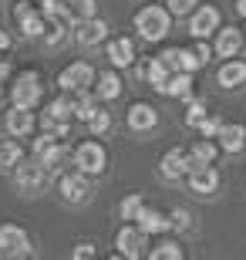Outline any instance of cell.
Wrapping results in <instances>:
<instances>
[{
	"label": "cell",
	"instance_id": "ac0fdd59",
	"mask_svg": "<svg viewBox=\"0 0 246 260\" xmlns=\"http://www.w3.org/2000/svg\"><path fill=\"white\" fill-rule=\"evenodd\" d=\"M216 139H219V149H223V152L236 155V152H243V149H246V128L243 125H233V122L219 125Z\"/></svg>",
	"mask_w": 246,
	"mask_h": 260
},
{
	"label": "cell",
	"instance_id": "8992f818",
	"mask_svg": "<svg viewBox=\"0 0 246 260\" xmlns=\"http://www.w3.org/2000/svg\"><path fill=\"white\" fill-rule=\"evenodd\" d=\"M98 81L95 68L88 64V61H75V64H67L61 75H57V85L64 88V91H85Z\"/></svg>",
	"mask_w": 246,
	"mask_h": 260
},
{
	"label": "cell",
	"instance_id": "6da1fadb",
	"mask_svg": "<svg viewBox=\"0 0 246 260\" xmlns=\"http://www.w3.org/2000/svg\"><path fill=\"white\" fill-rule=\"evenodd\" d=\"M51 166H44L41 159H30V162H17L14 166V183L24 196H41L51 186Z\"/></svg>",
	"mask_w": 246,
	"mask_h": 260
},
{
	"label": "cell",
	"instance_id": "f546056e",
	"mask_svg": "<svg viewBox=\"0 0 246 260\" xmlns=\"http://www.w3.org/2000/svg\"><path fill=\"white\" fill-rule=\"evenodd\" d=\"M20 162V145L14 139H4L0 142V169H14Z\"/></svg>",
	"mask_w": 246,
	"mask_h": 260
},
{
	"label": "cell",
	"instance_id": "4dcf8cb0",
	"mask_svg": "<svg viewBox=\"0 0 246 260\" xmlns=\"http://www.w3.org/2000/svg\"><path fill=\"white\" fill-rule=\"evenodd\" d=\"M206 115H209V112H206V102H202V98H189V105H186V125L199 128V122H202Z\"/></svg>",
	"mask_w": 246,
	"mask_h": 260
},
{
	"label": "cell",
	"instance_id": "3957f363",
	"mask_svg": "<svg viewBox=\"0 0 246 260\" xmlns=\"http://www.w3.org/2000/svg\"><path fill=\"white\" fill-rule=\"evenodd\" d=\"M135 30H138L145 41L169 38V30H172V10L169 7H159V4L142 7L138 14H135Z\"/></svg>",
	"mask_w": 246,
	"mask_h": 260
},
{
	"label": "cell",
	"instance_id": "d590c367",
	"mask_svg": "<svg viewBox=\"0 0 246 260\" xmlns=\"http://www.w3.org/2000/svg\"><path fill=\"white\" fill-rule=\"evenodd\" d=\"M219 125H223V122H219L216 115H206V118H202V122H199V132H202V135H213V139H216Z\"/></svg>",
	"mask_w": 246,
	"mask_h": 260
},
{
	"label": "cell",
	"instance_id": "60d3db41",
	"mask_svg": "<svg viewBox=\"0 0 246 260\" xmlns=\"http://www.w3.org/2000/svg\"><path fill=\"white\" fill-rule=\"evenodd\" d=\"M7 48H10V38L4 34V30H0V51H7Z\"/></svg>",
	"mask_w": 246,
	"mask_h": 260
},
{
	"label": "cell",
	"instance_id": "1f68e13d",
	"mask_svg": "<svg viewBox=\"0 0 246 260\" xmlns=\"http://www.w3.org/2000/svg\"><path fill=\"white\" fill-rule=\"evenodd\" d=\"M145 203H142V193H128L122 200V206H118V213H122V220H132L135 223V216H138V210H142Z\"/></svg>",
	"mask_w": 246,
	"mask_h": 260
},
{
	"label": "cell",
	"instance_id": "d6a6232c",
	"mask_svg": "<svg viewBox=\"0 0 246 260\" xmlns=\"http://www.w3.org/2000/svg\"><path fill=\"white\" fill-rule=\"evenodd\" d=\"M88 128H91V135H104L108 128H112V115H108L104 108H98L95 115L88 118Z\"/></svg>",
	"mask_w": 246,
	"mask_h": 260
},
{
	"label": "cell",
	"instance_id": "83f0119b",
	"mask_svg": "<svg viewBox=\"0 0 246 260\" xmlns=\"http://www.w3.org/2000/svg\"><path fill=\"white\" fill-rule=\"evenodd\" d=\"M95 88H98V98H118L122 95V78L115 75V71H101Z\"/></svg>",
	"mask_w": 246,
	"mask_h": 260
},
{
	"label": "cell",
	"instance_id": "4316f807",
	"mask_svg": "<svg viewBox=\"0 0 246 260\" xmlns=\"http://www.w3.org/2000/svg\"><path fill=\"white\" fill-rule=\"evenodd\" d=\"M75 95H78V98H71V102H75V118H78V122H88V118L98 112L95 95H91L88 88H85V91H75Z\"/></svg>",
	"mask_w": 246,
	"mask_h": 260
},
{
	"label": "cell",
	"instance_id": "ba28073f",
	"mask_svg": "<svg viewBox=\"0 0 246 260\" xmlns=\"http://www.w3.org/2000/svg\"><path fill=\"white\" fill-rule=\"evenodd\" d=\"M10 98H14V105H24V108L38 105L41 102V75L38 71H24L14 81V88H10Z\"/></svg>",
	"mask_w": 246,
	"mask_h": 260
},
{
	"label": "cell",
	"instance_id": "7c38bea8",
	"mask_svg": "<svg viewBox=\"0 0 246 260\" xmlns=\"http://www.w3.org/2000/svg\"><path fill=\"white\" fill-rule=\"evenodd\" d=\"M216 27H219V7H213V4H206V7H196V10L189 14V30H192V38H209Z\"/></svg>",
	"mask_w": 246,
	"mask_h": 260
},
{
	"label": "cell",
	"instance_id": "b9f144b4",
	"mask_svg": "<svg viewBox=\"0 0 246 260\" xmlns=\"http://www.w3.org/2000/svg\"><path fill=\"white\" fill-rule=\"evenodd\" d=\"M236 14H239V17H246V0H236Z\"/></svg>",
	"mask_w": 246,
	"mask_h": 260
},
{
	"label": "cell",
	"instance_id": "9c48e42d",
	"mask_svg": "<svg viewBox=\"0 0 246 260\" xmlns=\"http://www.w3.org/2000/svg\"><path fill=\"white\" fill-rule=\"evenodd\" d=\"M57 189H61V196H64V203H88L91 200V179H88V173H67L61 176V183H57Z\"/></svg>",
	"mask_w": 246,
	"mask_h": 260
},
{
	"label": "cell",
	"instance_id": "d6986e66",
	"mask_svg": "<svg viewBox=\"0 0 246 260\" xmlns=\"http://www.w3.org/2000/svg\"><path fill=\"white\" fill-rule=\"evenodd\" d=\"M239 48H243V30L239 27H223L216 34V44H213V51L219 58H236Z\"/></svg>",
	"mask_w": 246,
	"mask_h": 260
},
{
	"label": "cell",
	"instance_id": "7bdbcfd3",
	"mask_svg": "<svg viewBox=\"0 0 246 260\" xmlns=\"http://www.w3.org/2000/svg\"><path fill=\"white\" fill-rule=\"evenodd\" d=\"M0 95H4V81H0Z\"/></svg>",
	"mask_w": 246,
	"mask_h": 260
},
{
	"label": "cell",
	"instance_id": "30bf717a",
	"mask_svg": "<svg viewBox=\"0 0 246 260\" xmlns=\"http://www.w3.org/2000/svg\"><path fill=\"white\" fill-rule=\"evenodd\" d=\"M14 17H17V27H20L24 38H41V34H48V20H44V14L34 10L30 4H24V0L14 7Z\"/></svg>",
	"mask_w": 246,
	"mask_h": 260
},
{
	"label": "cell",
	"instance_id": "ee69618b",
	"mask_svg": "<svg viewBox=\"0 0 246 260\" xmlns=\"http://www.w3.org/2000/svg\"><path fill=\"white\" fill-rule=\"evenodd\" d=\"M0 142H4V139H0Z\"/></svg>",
	"mask_w": 246,
	"mask_h": 260
},
{
	"label": "cell",
	"instance_id": "e575fe53",
	"mask_svg": "<svg viewBox=\"0 0 246 260\" xmlns=\"http://www.w3.org/2000/svg\"><path fill=\"white\" fill-rule=\"evenodd\" d=\"M199 0H169V10L175 14V17H186V14H192L196 10Z\"/></svg>",
	"mask_w": 246,
	"mask_h": 260
},
{
	"label": "cell",
	"instance_id": "8fae6325",
	"mask_svg": "<svg viewBox=\"0 0 246 260\" xmlns=\"http://www.w3.org/2000/svg\"><path fill=\"white\" fill-rule=\"evenodd\" d=\"M189 189L199 196H209V193H216V186H219V173L213 169V162H199L189 169Z\"/></svg>",
	"mask_w": 246,
	"mask_h": 260
},
{
	"label": "cell",
	"instance_id": "484cf974",
	"mask_svg": "<svg viewBox=\"0 0 246 260\" xmlns=\"http://www.w3.org/2000/svg\"><path fill=\"white\" fill-rule=\"evenodd\" d=\"M169 75H172V68L165 64L162 58H152V61H149V68H145V78H149V85L155 88V91H162V88H165Z\"/></svg>",
	"mask_w": 246,
	"mask_h": 260
},
{
	"label": "cell",
	"instance_id": "ab89813d",
	"mask_svg": "<svg viewBox=\"0 0 246 260\" xmlns=\"http://www.w3.org/2000/svg\"><path fill=\"white\" fill-rule=\"evenodd\" d=\"M7 75H10V64H7V61H0V81H7Z\"/></svg>",
	"mask_w": 246,
	"mask_h": 260
},
{
	"label": "cell",
	"instance_id": "ffe728a7",
	"mask_svg": "<svg viewBox=\"0 0 246 260\" xmlns=\"http://www.w3.org/2000/svg\"><path fill=\"white\" fill-rule=\"evenodd\" d=\"M165 64L172 68V71H196L202 61L196 58V51H186V48H169V51H162L159 54Z\"/></svg>",
	"mask_w": 246,
	"mask_h": 260
},
{
	"label": "cell",
	"instance_id": "7a4b0ae2",
	"mask_svg": "<svg viewBox=\"0 0 246 260\" xmlns=\"http://www.w3.org/2000/svg\"><path fill=\"white\" fill-rule=\"evenodd\" d=\"M41 14L48 20V44H61L67 30L78 27V17L75 10L67 7V0L64 4L61 0H41Z\"/></svg>",
	"mask_w": 246,
	"mask_h": 260
},
{
	"label": "cell",
	"instance_id": "52a82bcc",
	"mask_svg": "<svg viewBox=\"0 0 246 260\" xmlns=\"http://www.w3.org/2000/svg\"><path fill=\"white\" fill-rule=\"evenodd\" d=\"M67 145H64V139H54L51 132H44L34 142V159H41L44 166H51V169H57V166H64L67 162Z\"/></svg>",
	"mask_w": 246,
	"mask_h": 260
},
{
	"label": "cell",
	"instance_id": "e0dca14e",
	"mask_svg": "<svg viewBox=\"0 0 246 260\" xmlns=\"http://www.w3.org/2000/svg\"><path fill=\"white\" fill-rule=\"evenodd\" d=\"M34 125H38V118H34V112L24 105H14L7 112V132L10 135H17V139H24V135L34 132Z\"/></svg>",
	"mask_w": 246,
	"mask_h": 260
},
{
	"label": "cell",
	"instance_id": "f1b7e54d",
	"mask_svg": "<svg viewBox=\"0 0 246 260\" xmlns=\"http://www.w3.org/2000/svg\"><path fill=\"white\" fill-rule=\"evenodd\" d=\"M149 257H152V260H182V257H186V250H182L175 240H159V243L149 250Z\"/></svg>",
	"mask_w": 246,
	"mask_h": 260
},
{
	"label": "cell",
	"instance_id": "603a6c76",
	"mask_svg": "<svg viewBox=\"0 0 246 260\" xmlns=\"http://www.w3.org/2000/svg\"><path fill=\"white\" fill-rule=\"evenodd\" d=\"M108 61L115 68H128L135 61V48H132V38H115L108 41Z\"/></svg>",
	"mask_w": 246,
	"mask_h": 260
},
{
	"label": "cell",
	"instance_id": "44dd1931",
	"mask_svg": "<svg viewBox=\"0 0 246 260\" xmlns=\"http://www.w3.org/2000/svg\"><path fill=\"white\" fill-rule=\"evenodd\" d=\"M216 81H219V88H239L246 81V61L229 58L226 64L216 71Z\"/></svg>",
	"mask_w": 246,
	"mask_h": 260
},
{
	"label": "cell",
	"instance_id": "f35d334b",
	"mask_svg": "<svg viewBox=\"0 0 246 260\" xmlns=\"http://www.w3.org/2000/svg\"><path fill=\"white\" fill-rule=\"evenodd\" d=\"M196 58L202 61V64H206V61L213 58V48H209V44H206V38H199V44H196Z\"/></svg>",
	"mask_w": 246,
	"mask_h": 260
},
{
	"label": "cell",
	"instance_id": "4fadbf2b",
	"mask_svg": "<svg viewBox=\"0 0 246 260\" xmlns=\"http://www.w3.org/2000/svg\"><path fill=\"white\" fill-rule=\"evenodd\" d=\"M145 237H149V233L142 230V226H138V223H135V226H122V230H118V253H122V257H142V247H145Z\"/></svg>",
	"mask_w": 246,
	"mask_h": 260
},
{
	"label": "cell",
	"instance_id": "74e56055",
	"mask_svg": "<svg viewBox=\"0 0 246 260\" xmlns=\"http://www.w3.org/2000/svg\"><path fill=\"white\" fill-rule=\"evenodd\" d=\"M71 257H81V260H85V257H95V243H78V247H75V250H71Z\"/></svg>",
	"mask_w": 246,
	"mask_h": 260
},
{
	"label": "cell",
	"instance_id": "7402d4cb",
	"mask_svg": "<svg viewBox=\"0 0 246 260\" xmlns=\"http://www.w3.org/2000/svg\"><path fill=\"white\" fill-rule=\"evenodd\" d=\"M135 223H138L145 233H165V230H172V220L165 216V213L152 210V206H142L138 216H135Z\"/></svg>",
	"mask_w": 246,
	"mask_h": 260
},
{
	"label": "cell",
	"instance_id": "2e32d148",
	"mask_svg": "<svg viewBox=\"0 0 246 260\" xmlns=\"http://www.w3.org/2000/svg\"><path fill=\"white\" fill-rule=\"evenodd\" d=\"M78 44H85V48H91V44H101L104 38H108V24H104L101 17H85L78 20Z\"/></svg>",
	"mask_w": 246,
	"mask_h": 260
},
{
	"label": "cell",
	"instance_id": "277c9868",
	"mask_svg": "<svg viewBox=\"0 0 246 260\" xmlns=\"http://www.w3.org/2000/svg\"><path fill=\"white\" fill-rule=\"evenodd\" d=\"M71 159H75V166L81 169V173H88V176L104 173V166H108V152H104V145L95 142V139L81 142L75 152H71Z\"/></svg>",
	"mask_w": 246,
	"mask_h": 260
},
{
	"label": "cell",
	"instance_id": "9a60e30c",
	"mask_svg": "<svg viewBox=\"0 0 246 260\" xmlns=\"http://www.w3.org/2000/svg\"><path fill=\"white\" fill-rule=\"evenodd\" d=\"M159 173L165 179H182V176L189 173V152L186 149H169L159 162Z\"/></svg>",
	"mask_w": 246,
	"mask_h": 260
},
{
	"label": "cell",
	"instance_id": "836d02e7",
	"mask_svg": "<svg viewBox=\"0 0 246 260\" xmlns=\"http://www.w3.org/2000/svg\"><path fill=\"white\" fill-rule=\"evenodd\" d=\"M67 7L75 10V17H78V20H85V17H95L98 4H95V0H67Z\"/></svg>",
	"mask_w": 246,
	"mask_h": 260
},
{
	"label": "cell",
	"instance_id": "cb8c5ba5",
	"mask_svg": "<svg viewBox=\"0 0 246 260\" xmlns=\"http://www.w3.org/2000/svg\"><path fill=\"white\" fill-rule=\"evenodd\" d=\"M162 95H172V98H189L192 95V71H172Z\"/></svg>",
	"mask_w": 246,
	"mask_h": 260
},
{
	"label": "cell",
	"instance_id": "d4e9b609",
	"mask_svg": "<svg viewBox=\"0 0 246 260\" xmlns=\"http://www.w3.org/2000/svg\"><path fill=\"white\" fill-rule=\"evenodd\" d=\"M216 152H219V145L216 142H209V139H199L196 145L189 149V169L199 162H216ZM189 176V173H186Z\"/></svg>",
	"mask_w": 246,
	"mask_h": 260
},
{
	"label": "cell",
	"instance_id": "8d00e7d4",
	"mask_svg": "<svg viewBox=\"0 0 246 260\" xmlns=\"http://www.w3.org/2000/svg\"><path fill=\"white\" fill-rule=\"evenodd\" d=\"M189 223H192V216L186 210H175V213H172V226H175V230H189Z\"/></svg>",
	"mask_w": 246,
	"mask_h": 260
},
{
	"label": "cell",
	"instance_id": "5b68a950",
	"mask_svg": "<svg viewBox=\"0 0 246 260\" xmlns=\"http://www.w3.org/2000/svg\"><path fill=\"white\" fill-rule=\"evenodd\" d=\"M30 253V237L27 230H20L17 223H0V257L17 260Z\"/></svg>",
	"mask_w": 246,
	"mask_h": 260
},
{
	"label": "cell",
	"instance_id": "5bb4252c",
	"mask_svg": "<svg viewBox=\"0 0 246 260\" xmlns=\"http://www.w3.org/2000/svg\"><path fill=\"white\" fill-rule=\"evenodd\" d=\"M125 122H128V128H132V132H152V128L159 125V112H155L149 102H135V105L128 108Z\"/></svg>",
	"mask_w": 246,
	"mask_h": 260
}]
</instances>
